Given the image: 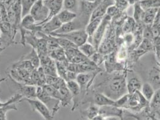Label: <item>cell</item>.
<instances>
[{
  "instance_id": "6da1fadb",
  "label": "cell",
  "mask_w": 160,
  "mask_h": 120,
  "mask_svg": "<svg viewBox=\"0 0 160 120\" xmlns=\"http://www.w3.org/2000/svg\"><path fill=\"white\" fill-rule=\"evenodd\" d=\"M103 88V92L101 93L104 94L112 100H118L128 93L125 75L121 74H112L106 80Z\"/></svg>"
},
{
  "instance_id": "7a4b0ae2",
  "label": "cell",
  "mask_w": 160,
  "mask_h": 120,
  "mask_svg": "<svg viewBox=\"0 0 160 120\" xmlns=\"http://www.w3.org/2000/svg\"><path fill=\"white\" fill-rule=\"evenodd\" d=\"M37 99L47 106L53 117L60 109L61 105L60 100L56 99L49 95L42 87H37Z\"/></svg>"
},
{
  "instance_id": "3957f363",
  "label": "cell",
  "mask_w": 160,
  "mask_h": 120,
  "mask_svg": "<svg viewBox=\"0 0 160 120\" xmlns=\"http://www.w3.org/2000/svg\"><path fill=\"white\" fill-rule=\"evenodd\" d=\"M30 14L32 16L37 25H42L47 19L49 10L44 0H37L32 7Z\"/></svg>"
},
{
  "instance_id": "277c9868",
  "label": "cell",
  "mask_w": 160,
  "mask_h": 120,
  "mask_svg": "<svg viewBox=\"0 0 160 120\" xmlns=\"http://www.w3.org/2000/svg\"><path fill=\"white\" fill-rule=\"evenodd\" d=\"M50 35L54 37H60L65 38L68 40L71 41L78 47L86 43L88 39V35L86 33L85 29H80L78 30L73 31L67 34H52Z\"/></svg>"
},
{
  "instance_id": "5b68a950",
  "label": "cell",
  "mask_w": 160,
  "mask_h": 120,
  "mask_svg": "<svg viewBox=\"0 0 160 120\" xmlns=\"http://www.w3.org/2000/svg\"><path fill=\"white\" fill-rule=\"evenodd\" d=\"M111 20V18L106 14L103 17L99 27H98V28L97 29L96 32L94 33L93 36L90 37H88V39H90V41H92L91 42H89V43H92L98 51L99 47L100 46V43L104 37L105 33L107 31V28L108 27L109 23Z\"/></svg>"
},
{
  "instance_id": "8992f818",
  "label": "cell",
  "mask_w": 160,
  "mask_h": 120,
  "mask_svg": "<svg viewBox=\"0 0 160 120\" xmlns=\"http://www.w3.org/2000/svg\"><path fill=\"white\" fill-rule=\"evenodd\" d=\"M22 101L28 102L30 106L31 107L32 110L40 114L44 120H53L54 117L49 109L45 104L37 99H29L27 98H23Z\"/></svg>"
},
{
  "instance_id": "52a82bcc",
  "label": "cell",
  "mask_w": 160,
  "mask_h": 120,
  "mask_svg": "<svg viewBox=\"0 0 160 120\" xmlns=\"http://www.w3.org/2000/svg\"><path fill=\"white\" fill-rule=\"evenodd\" d=\"M9 78L11 79L12 82L15 84V85L19 91L18 93L20 94L23 98H27L29 99H37V86L20 83L14 80L10 76Z\"/></svg>"
},
{
  "instance_id": "ba28073f",
  "label": "cell",
  "mask_w": 160,
  "mask_h": 120,
  "mask_svg": "<svg viewBox=\"0 0 160 120\" xmlns=\"http://www.w3.org/2000/svg\"><path fill=\"white\" fill-rule=\"evenodd\" d=\"M99 73V71H95L93 72L82 73L77 74L76 81L80 85L81 94H83L84 95H85V93H86L87 90L90 88L91 84H92L96 74Z\"/></svg>"
},
{
  "instance_id": "9c48e42d",
  "label": "cell",
  "mask_w": 160,
  "mask_h": 120,
  "mask_svg": "<svg viewBox=\"0 0 160 120\" xmlns=\"http://www.w3.org/2000/svg\"><path fill=\"white\" fill-rule=\"evenodd\" d=\"M65 51L67 60L70 63L81 64L89 59L80 51L77 47H71Z\"/></svg>"
},
{
  "instance_id": "30bf717a",
  "label": "cell",
  "mask_w": 160,
  "mask_h": 120,
  "mask_svg": "<svg viewBox=\"0 0 160 120\" xmlns=\"http://www.w3.org/2000/svg\"><path fill=\"white\" fill-rule=\"evenodd\" d=\"M67 85L72 96L73 106L72 107V111H74L80 105V95L81 94V88L76 80L67 81Z\"/></svg>"
},
{
  "instance_id": "8fae6325",
  "label": "cell",
  "mask_w": 160,
  "mask_h": 120,
  "mask_svg": "<svg viewBox=\"0 0 160 120\" xmlns=\"http://www.w3.org/2000/svg\"><path fill=\"white\" fill-rule=\"evenodd\" d=\"M19 27H22L35 34L38 32H41V25L37 24L35 20L30 14H27L22 18Z\"/></svg>"
},
{
  "instance_id": "7c38bea8",
  "label": "cell",
  "mask_w": 160,
  "mask_h": 120,
  "mask_svg": "<svg viewBox=\"0 0 160 120\" xmlns=\"http://www.w3.org/2000/svg\"><path fill=\"white\" fill-rule=\"evenodd\" d=\"M44 1L49 10L48 16L44 22L45 23L56 16L62 10L63 7V0H45Z\"/></svg>"
},
{
  "instance_id": "4fadbf2b",
  "label": "cell",
  "mask_w": 160,
  "mask_h": 120,
  "mask_svg": "<svg viewBox=\"0 0 160 120\" xmlns=\"http://www.w3.org/2000/svg\"><path fill=\"white\" fill-rule=\"evenodd\" d=\"M113 4H114V0H101L100 3L91 14L90 20L99 18H103L107 14L108 8Z\"/></svg>"
},
{
  "instance_id": "5bb4252c",
  "label": "cell",
  "mask_w": 160,
  "mask_h": 120,
  "mask_svg": "<svg viewBox=\"0 0 160 120\" xmlns=\"http://www.w3.org/2000/svg\"><path fill=\"white\" fill-rule=\"evenodd\" d=\"M84 26L81 23L80 20H77V18L72 22L62 24L61 27L54 33L52 34H67L70 32H72L73 31L78 30L80 29H84Z\"/></svg>"
},
{
  "instance_id": "9a60e30c",
  "label": "cell",
  "mask_w": 160,
  "mask_h": 120,
  "mask_svg": "<svg viewBox=\"0 0 160 120\" xmlns=\"http://www.w3.org/2000/svg\"><path fill=\"white\" fill-rule=\"evenodd\" d=\"M123 111L115 106H103L99 107V115L105 117H118L122 119Z\"/></svg>"
},
{
  "instance_id": "2e32d148",
  "label": "cell",
  "mask_w": 160,
  "mask_h": 120,
  "mask_svg": "<svg viewBox=\"0 0 160 120\" xmlns=\"http://www.w3.org/2000/svg\"><path fill=\"white\" fill-rule=\"evenodd\" d=\"M41 25V33L51 34L57 31L62 25V23L56 16Z\"/></svg>"
},
{
  "instance_id": "e0dca14e",
  "label": "cell",
  "mask_w": 160,
  "mask_h": 120,
  "mask_svg": "<svg viewBox=\"0 0 160 120\" xmlns=\"http://www.w3.org/2000/svg\"><path fill=\"white\" fill-rule=\"evenodd\" d=\"M60 95V105L63 107H67L72 101V96L67 87V82L65 81L58 89Z\"/></svg>"
},
{
  "instance_id": "ac0fdd59",
  "label": "cell",
  "mask_w": 160,
  "mask_h": 120,
  "mask_svg": "<svg viewBox=\"0 0 160 120\" xmlns=\"http://www.w3.org/2000/svg\"><path fill=\"white\" fill-rule=\"evenodd\" d=\"M93 104L99 107L103 106H115V100L111 99L104 94L96 93L94 94Z\"/></svg>"
},
{
  "instance_id": "d6986e66",
  "label": "cell",
  "mask_w": 160,
  "mask_h": 120,
  "mask_svg": "<svg viewBox=\"0 0 160 120\" xmlns=\"http://www.w3.org/2000/svg\"><path fill=\"white\" fill-rule=\"evenodd\" d=\"M142 84L137 76H132L127 80V92L128 94H133L139 91Z\"/></svg>"
},
{
  "instance_id": "ffe728a7",
  "label": "cell",
  "mask_w": 160,
  "mask_h": 120,
  "mask_svg": "<svg viewBox=\"0 0 160 120\" xmlns=\"http://www.w3.org/2000/svg\"><path fill=\"white\" fill-rule=\"evenodd\" d=\"M56 16L62 23V24H63L75 20L77 17V14L76 13L70 11L69 10L63 9L60 12L56 15Z\"/></svg>"
},
{
  "instance_id": "44dd1931",
  "label": "cell",
  "mask_w": 160,
  "mask_h": 120,
  "mask_svg": "<svg viewBox=\"0 0 160 120\" xmlns=\"http://www.w3.org/2000/svg\"><path fill=\"white\" fill-rule=\"evenodd\" d=\"M21 59L29 61L35 69H37L41 66L40 57L38 56V54L37 51L33 48L29 53L22 56Z\"/></svg>"
},
{
  "instance_id": "7402d4cb",
  "label": "cell",
  "mask_w": 160,
  "mask_h": 120,
  "mask_svg": "<svg viewBox=\"0 0 160 120\" xmlns=\"http://www.w3.org/2000/svg\"><path fill=\"white\" fill-rule=\"evenodd\" d=\"M158 10V8H153L145 10L142 22H143L147 25H151L156 18Z\"/></svg>"
},
{
  "instance_id": "603a6c76",
  "label": "cell",
  "mask_w": 160,
  "mask_h": 120,
  "mask_svg": "<svg viewBox=\"0 0 160 120\" xmlns=\"http://www.w3.org/2000/svg\"><path fill=\"white\" fill-rule=\"evenodd\" d=\"M103 18H99L94 19L93 20H90L88 22L84 29L89 37L93 36L94 33L96 32L98 27H99Z\"/></svg>"
},
{
  "instance_id": "cb8c5ba5",
  "label": "cell",
  "mask_w": 160,
  "mask_h": 120,
  "mask_svg": "<svg viewBox=\"0 0 160 120\" xmlns=\"http://www.w3.org/2000/svg\"><path fill=\"white\" fill-rule=\"evenodd\" d=\"M140 91L144 98L148 101H150L151 100L153 94L155 93L153 87L149 82H145L142 84Z\"/></svg>"
},
{
  "instance_id": "d4e9b609",
  "label": "cell",
  "mask_w": 160,
  "mask_h": 120,
  "mask_svg": "<svg viewBox=\"0 0 160 120\" xmlns=\"http://www.w3.org/2000/svg\"><path fill=\"white\" fill-rule=\"evenodd\" d=\"M48 55L56 61H68L66 57L65 51L60 46L50 52Z\"/></svg>"
},
{
  "instance_id": "484cf974",
  "label": "cell",
  "mask_w": 160,
  "mask_h": 120,
  "mask_svg": "<svg viewBox=\"0 0 160 120\" xmlns=\"http://www.w3.org/2000/svg\"><path fill=\"white\" fill-rule=\"evenodd\" d=\"M78 49L82 53L88 58H91L98 51L96 47L92 43L88 42H86V43L78 47Z\"/></svg>"
},
{
  "instance_id": "4316f807",
  "label": "cell",
  "mask_w": 160,
  "mask_h": 120,
  "mask_svg": "<svg viewBox=\"0 0 160 120\" xmlns=\"http://www.w3.org/2000/svg\"><path fill=\"white\" fill-rule=\"evenodd\" d=\"M68 61H56L58 75L66 81Z\"/></svg>"
},
{
  "instance_id": "83f0119b",
  "label": "cell",
  "mask_w": 160,
  "mask_h": 120,
  "mask_svg": "<svg viewBox=\"0 0 160 120\" xmlns=\"http://www.w3.org/2000/svg\"><path fill=\"white\" fill-rule=\"evenodd\" d=\"M37 1V0H20L22 8V18L27 14H30L31 8Z\"/></svg>"
},
{
  "instance_id": "f1b7e54d",
  "label": "cell",
  "mask_w": 160,
  "mask_h": 120,
  "mask_svg": "<svg viewBox=\"0 0 160 120\" xmlns=\"http://www.w3.org/2000/svg\"><path fill=\"white\" fill-rule=\"evenodd\" d=\"M144 12H145V10L143 9L142 7H141L139 1L134 3L133 19L136 22L139 23L140 22H142Z\"/></svg>"
},
{
  "instance_id": "f546056e",
  "label": "cell",
  "mask_w": 160,
  "mask_h": 120,
  "mask_svg": "<svg viewBox=\"0 0 160 120\" xmlns=\"http://www.w3.org/2000/svg\"><path fill=\"white\" fill-rule=\"evenodd\" d=\"M139 3L144 10L151 8H160V0H140Z\"/></svg>"
},
{
  "instance_id": "4dcf8cb0",
  "label": "cell",
  "mask_w": 160,
  "mask_h": 120,
  "mask_svg": "<svg viewBox=\"0 0 160 120\" xmlns=\"http://www.w3.org/2000/svg\"><path fill=\"white\" fill-rule=\"evenodd\" d=\"M53 37L54 40L56 41V43L58 44V45L60 47L63 48L64 50H67L68 49L71 48V47H77L71 41L68 40L65 38L60 37H54V36H53Z\"/></svg>"
},
{
  "instance_id": "1f68e13d",
  "label": "cell",
  "mask_w": 160,
  "mask_h": 120,
  "mask_svg": "<svg viewBox=\"0 0 160 120\" xmlns=\"http://www.w3.org/2000/svg\"><path fill=\"white\" fill-rule=\"evenodd\" d=\"M42 87L44 89V90L49 95H50L51 97H52L53 98H54L56 99L60 100V93H59V91L58 89L56 88L55 87H53L52 85H48V84H45L44 85H43Z\"/></svg>"
},
{
  "instance_id": "d6a6232c",
  "label": "cell",
  "mask_w": 160,
  "mask_h": 120,
  "mask_svg": "<svg viewBox=\"0 0 160 120\" xmlns=\"http://www.w3.org/2000/svg\"><path fill=\"white\" fill-rule=\"evenodd\" d=\"M149 79L151 84L154 87L155 85H160V71L154 68L151 70L149 74Z\"/></svg>"
},
{
  "instance_id": "836d02e7",
  "label": "cell",
  "mask_w": 160,
  "mask_h": 120,
  "mask_svg": "<svg viewBox=\"0 0 160 120\" xmlns=\"http://www.w3.org/2000/svg\"><path fill=\"white\" fill-rule=\"evenodd\" d=\"M99 106L96 105H92L88 108L87 111H85V116H86L87 118L89 120L93 119L95 117L99 115Z\"/></svg>"
},
{
  "instance_id": "e575fe53",
  "label": "cell",
  "mask_w": 160,
  "mask_h": 120,
  "mask_svg": "<svg viewBox=\"0 0 160 120\" xmlns=\"http://www.w3.org/2000/svg\"><path fill=\"white\" fill-rule=\"evenodd\" d=\"M135 22L133 18L128 17L127 18V20L125 21V23L123 25L122 31L126 33H130L132 31H133L134 27H135Z\"/></svg>"
},
{
  "instance_id": "d590c367",
  "label": "cell",
  "mask_w": 160,
  "mask_h": 120,
  "mask_svg": "<svg viewBox=\"0 0 160 120\" xmlns=\"http://www.w3.org/2000/svg\"><path fill=\"white\" fill-rule=\"evenodd\" d=\"M150 105L152 108H158L160 106V88L155 91V93L151 100Z\"/></svg>"
},
{
  "instance_id": "8d00e7d4",
  "label": "cell",
  "mask_w": 160,
  "mask_h": 120,
  "mask_svg": "<svg viewBox=\"0 0 160 120\" xmlns=\"http://www.w3.org/2000/svg\"><path fill=\"white\" fill-rule=\"evenodd\" d=\"M114 5L121 12H123L129 6L130 3L127 0H114Z\"/></svg>"
},
{
  "instance_id": "74e56055",
  "label": "cell",
  "mask_w": 160,
  "mask_h": 120,
  "mask_svg": "<svg viewBox=\"0 0 160 120\" xmlns=\"http://www.w3.org/2000/svg\"><path fill=\"white\" fill-rule=\"evenodd\" d=\"M63 7L65 9L75 12L77 7V0H63Z\"/></svg>"
},
{
  "instance_id": "f35d334b",
  "label": "cell",
  "mask_w": 160,
  "mask_h": 120,
  "mask_svg": "<svg viewBox=\"0 0 160 120\" xmlns=\"http://www.w3.org/2000/svg\"><path fill=\"white\" fill-rule=\"evenodd\" d=\"M120 12H121L118 9V8L113 4L108 8L106 14L112 18L113 17H116L118 15H119Z\"/></svg>"
},
{
  "instance_id": "ab89813d",
  "label": "cell",
  "mask_w": 160,
  "mask_h": 120,
  "mask_svg": "<svg viewBox=\"0 0 160 120\" xmlns=\"http://www.w3.org/2000/svg\"><path fill=\"white\" fill-rule=\"evenodd\" d=\"M92 120H122V119L118 117H105L100 115H98Z\"/></svg>"
},
{
  "instance_id": "60d3db41",
  "label": "cell",
  "mask_w": 160,
  "mask_h": 120,
  "mask_svg": "<svg viewBox=\"0 0 160 120\" xmlns=\"http://www.w3.org/2000/svg\"><path fill=\"white\" fill-rule=\"evenodd\" d=\"M77 76V74H75V72L69 71L68 70L67 74V78H66V82L68 80H76Z\"/></svg>"
},
{
  "instance_id": "b9f144b4",
  "label": "cell",
  "mask_w": 160,
  "mask_h": 120,
  "mask_svg": "<svg viewBox=\"0 0 160 120\" xmlns=\"http://www.w3.org/2000/svg\"><path fill=\"white\" fill-rule=\"evenodd\" d=\"M150 118H151V120H160L159 119H158L157 118H156V116L155 115H151V117H150Z\"/></svg>"
},
{
  "instance_id": "7bdbcfd3",
  "label": "cell",
  "mask_w": 160,
  "mask_h": 120,
  "mask_svg": "<svg viewBox=\"0 0 160 120\" xmlns=\"http://www.w3.org/2000/svg\"><path fill=\"white\" fill-rule=\"evenodd\" d=\"M157 115H158V117H159L160 120V106L158 108H157Z\"/></svg>"
},
{
  "instance_id": "ee69618b",
  "label": "cell",
  "mask_w": 160,
  "mask_h": 120,
  "mask_svg": "<svg viewBox=\"0 0 160 120\" xmlns=\"http://www.w3.org/2000/svg\"><path fill=\"white\" fill-rule=\"evenodd\" d=\"M5 49H6V47H2L1 46H0V53H1V52H2L4 51Z\"/></svg>"
},
{
  "instance_id": "f6af8a7d",
  "label": "cell",
  "mask_w": 160,
  "mask_h": 120,
  "mask_svg": "<svg viewBox=\"0 0 160 120\" xmlns=\"http://www.w3.org/2000/svg\"><path fill=\"white\" fill-rule=\"evenodd\" d=\"M2 33L1 31V29L0 27V46H2V42H1V34Z\"/></svg>"
},
{
  "instance_id": "bcb514c9",
  "label": "cell",
  "mask_w": 160,
  "mask_h": 120,
  "mask_svg": "<svg viewBox=\"0 0 160 120\" xmlns=\"http://www.w3.org/2000/svg\"><path fill=\"white\" fill-rule=\"evenodd\" d=\"M7 78H2V79H0V84L2 83L3 81H5V80H6Z\"/></svg>"
},
{
  "instance_id": "7dc6e473",
  "label": "cell",
  "mask_w": 160,
  "mask_h": 120,
  "mask_svg": "<svg viewBox=\"0 0 160 120\" xmlns=\"http://www.w3.org/2000/svg\"><path fill=\"white\" fill-rule=\"evenodd\" d=\"M82 1H87V2H94L96 0H82Z\"/></svg>"
},
{
  "instance_id": "c3c4849f",
  "label": "cell",
  "mask_w": 160,
  "mask_h": 120,
  "mask_svg": "<svg viewBox=\"0 0 160 120\" xmlns=\"http://www.w3.org/2000/svg\"><path fill=\"white\" fill-rule=\"evenodd\" d=\"M137 118L138 120H148V119H144V118L142 119V118H138H138Z\"/></svg>"
}]
</instances>
